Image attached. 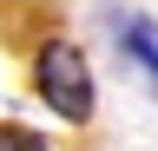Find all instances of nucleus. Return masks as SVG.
<instances>
[{"label":"nucleus","instance_id":"1","mask_svg":"<svg viewBox=\"0 0 158 151\" xmlns=\"http://www.w3.org/2000/svg\"><path fill=\"white\" fill-rule=\"evenodd\" d=\"M33 92H40V105H46L53 118L86 125V118H92V105H99L92 59H86L73 40H40V53H33Z\"/></svg>","mask_w":158,"mask_h":151},{"label":"nucleus","instance_id":"2","mask_svg":"<svg viewBox=\"0 0 158 151\" xmlns=\"http://www.w3.org/2000/svg\"><path fill=\"white\" fill-rule=\"evenodd\" d=\"M118 53H125V59L145 72V85L158 92V26L145 13H125V20H118Z\"/></svg>","mask_w":158,"mask_h":151},{"label":"nucleus","instance_id":"3","mask_svg":"<svg viewBox=\"0 0 158 151\" xmlns=\"http://www.w3.org/2000/svg\"><path fill=\"white\" fill-rule=\"evenodd\" d=\"M0 151H53V145L40 138L33 125H13V118H0Z\"/></svg>","mask_w":158,"mask_h":151}]
</instances>
